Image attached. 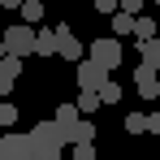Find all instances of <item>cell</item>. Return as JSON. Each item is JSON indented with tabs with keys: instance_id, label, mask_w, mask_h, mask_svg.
<instances>
[{
	"instance_id": "1",
	"label": "cell",
	"mask_w": 160,
	"mask_h": 160,
	"mask_svg": "<svg viewBox=\"0 0 160 160\" xmlns=\"http://www.w3.org/2000/svg\"><path fill=\"white\" fill-rule=\"evenodd\" d=\"M30 134V160H65V138L56 121H39Z\"/></svg>"
},
{
	"instance_id": "2",
	"label": "cell",
	"mask_w": 160,
	"mask_h": 160,
	"mask_svg": "<svg viewBox=\"0 0 160 160\" xmlns=\"http://www.w3.org/2000/svg\"><path fill=\"white\" fill-rule=\"evenodd\" d=\"M4 48H9V56H30L35 52V39H39V30L35 26H4Z\"/></svg>"
},
{
	"instance_id": "3",
	"label": "cell",
	"mask_w": 160,
	"mask_h": 160,
	"mask_svg": "<svg viewBox=\"0 0 160 160\" xmlns=\"http://www.w3.org/2000/svg\"><path fill=\"white\" fill-rule=\"evenodd\" d=\"M108 74H112V69H104V65H100V61H91V56L78 61V87H82V91H104Z\"/></svg>"
},
{
	"instance_id": "4",
	"label": "cell",
	"mask_w": 160,
	"mask_h": 160,
	"mask_svg": "<svg viewBox=\"0 0 160 160\" xmlns=\"http://www.w3.org/2000/svg\"><path fill=\"white\" fill-rule=\"evenodd\" d=\"M134 87H138V95H143V100H156V95H160V69L143 61V65L134 69Z\"/></svg>"
},
{
	"instance_id": "5",
	"label": "cell",
	"mask_w": 160,
	"mask_h": 160,
	"mask_svg": "<svg viewBox=\"0 0 160 160\" xmlns=\"http://www.w3.org/2000/svg\"><path fill=\"white\" fill-rule=\"evenodd\" d=\"M91 61H100L104 69H117L121 65V43L117 39H95L91 43Z\"/></svg>"
},
{
	"instance_id": "6",
	"label": "cell",
	"mask_w": 160,
	"mask_h": 160,
	"mask_svg": "<svg viewBox=\"0 0 160 160\" xmlns=\"http://www.w3.org/2000/svg\"><path fill=\"white\" fill-rule=\"evenodd\" d=\"M0 147H4V160H30V134H4L0 138Z\"/></svg>"
},
{
	"instance_id": "7",
	"label": "cell",
	"mask_w": 160,
	"mask_h": 160,
	"mask_svg": "<svg viewBox=\"0 0 160 160\" xmlns=\"http://www.w3.org/2000/svg\"><path fill=\"white\" fill-rule=\"evenodd\" d=\"M56 126H61V138H65V143H74V126H78L82 117H78V104H61L56 108V117H52Z\"/></svg>"
},
{
	"instance_id": "8",
	"label": "cell",
	"mask_w": 160,
	"mask_h": 160,
	"mask_svg": "<svg viewBox=\"0 0 160 160\" xmlns=\"http://www.w3.org/2000/svg\"><path fill=\"white\" fill-rule=\"evenodd\" d=\"M56 30H61V52H56V56H65V61H82V43L74 39V30H69V26H56Z\"/></svg>"
},
{
	"instance_id": "9",
	"label": "cell",
	"mask_w": 160,
	"mask_h": 160,
	"mask_svg": "<svg viewBox=\"0 0 160 160\" xmlns=\"http://www.w3.org/2000/svg\"><path fill=\"white\" fill-rule=\"evenodd\" d=\"M35 52H39V56H56V52H61V30H39Z\"/></svg>"
},
{
	"instance_id": "10",
	"label": "cell",
	"mask_w": 160,
	"mask_h": 160,
	"mask_svg": "<svg viewBox=\"0 0 160 160\" xmlns=\"http://www.w3.org/2000/svg\"><path fill=\"white\" fill-rule=\"evenodd\" d=\"M134 26H138V18H134V13H126V9H117V13H112V30H117V35H134Z\"/></svg>"
},
{
	"instance_id": "11",
	"label": "cell",
	"mask_w": 160,
	"mask_h": 160,
	"mask_svg": "<svg viewBox=\"0 0 160 160\" xmlns=\"http://www.w3.org/2000/svg\"><path fill=\"white\" fill-rule=\"evenodd\" d=\"M138 56H143L147 65H156V69H160V39H147V43H138Z\"/></svg>"
},
{
	"instance_id": "12",
	"label": "cell",
	"mask_w": 160,
	"mask_h": 160,
	"mask_svg": "<svg viewBox=\"0 0 160 160\" xmlns=\"http://www.w3.org/2000/svg\"><path fill=\"white\" fill-rule=\"evenodd\" d=\"M100 104H104V100H100V91H82V95H78V112H87V117H91Z\"/></svg>"
},
{
	"instance_id": "13",
	"label": "cell",
	"mask_w": 160,
	"mask_h": 160,
	"mask_svg": "<svg viewBox=\"0 0 160 160\" xmlns=\"http://www.w3.org/2000/svg\"><path fill=\"white\" fill-rule=\"evenodd\" d=\"M134 35H138V43L156 39V18H138V26H134Z\"/></svg>"
},
{
	"instance_id": "14",
	"label": "cell",
	"mask_w": 160,
	"mask_h": 160,
	"mask_svg": "<svg viewBox=\"0 0 160 160\" xmlns=\"http://www.w3.org/2000/svg\"><path fill=\"white\" fill-rule=\"evenodd\" d=\"M39 18H43V4H39V0H26V4H22V22H39Z\"/></svg>"
},
{
	"instance_id": "15",
	"label": "cell",
	"mask_w": 160,
	"mask_h": 160,
	"mask_svg": "<svg viewBox=\"0 0 160 160\" xmlns=\"http://www.w3.org/2000/svg\"><path fill=\"white\" fill-rule=\"evenodd\" d=\"M126 130L130 134H147V117H143V112H130V117H126Z\"/></svg>"
},
{
	"instance_id": "16",
	"label": "cell",
	"mask_w": 160,
	"mask_h": 160,
	"mask_svg": "<svg viewBox=\"0 0 160 160\" xmlns=\"http://www.w3.org/2000/svg\"><path fill=\"white\" fill-rule=\"evenodd\" d=\"M91 138H95V126L91 121H78L74 126V143H91Z\"/></svg>"
},
{
	"instance_id": "17",
	"label": "cell",
	"mask_w": 160,
	"mask_h": 160,
	"mask_svg": "<svg viewBox=\"0 0 160 160\" xmlns=\"http://www.w3.org/2000/svg\"><path fill=\"white\" fill-rule=\"evenodd\" d=\"M100 100H104V104H117V100H121V87L108 78V82H104V91H100Z\"/></svg>"
},
{
	"instance_id": "18",
	"label": "cell",
	"mask_w": 160,
	"mask_h": 160,
	"mask_svg": "<svg viewBox=\"0 0 160 160\" xmlns=\"http://www.w3.org/2000/svg\"><path fill=\"white\" fill-rule=\"evenodd\" d=\"M74 160H95V143H74Z\"/></svg>"
},
{
	"instance_id": "19",
	"label": "cell",
	"mask_w": 160,
	"mask_h": 160,
	"mask_svg": "<svg viewBox=\"0 0 160 160\" xmlns=\"http://www.w3.org/2000/svg\"><path fill=\"white\" fill-rule=\"evenodd\" d=\"M13 121H18V108L4 100V104H0V126H13Z\"/></svg>"
},
{
	"instance_id": "20",
	"label": "cell",
	"mask_w": 160,
	"mask_h": 160,
	"mask_svg": "<svg viewBox=\"0 0 160 160\" xmlns=\"http://www.w3.org/2000/svg\"><path fill=\"white\" fill-rule=\"evenodd\" d=\"M0 65H4V69H9V74H13V78H18V74H22V56H4V61H0Z\"/></svg>"
},
{
	"instance_id": "21",
	"label": "cell",
	"mask_w": 160,
	"mask_h": 160,
	"mask_svg": "<svg viewBox=\"0 0 160 160\" xmlns=\"http://www.w3.org/2000/svg\"><path fill=\"white\" fill-rule=\"evenodd\" d=\"M95 9H100V13H108V18H112V13H117V9H121V0H95Z\"/></svg>"
},
{
	"instance_id": "22",
	"label": "cell",
	"mask_w": 160,
	"mask_h": 160,
	"mask_svg": "<svg viewBox=\"0 0 160 160\" xmlns=\"http://www.w3.org/2000/svg\"><path fill=\"white\" fill-rule=\"evenodd\" d=\"M9 91H13V74L0 65V95H9Z\"/></svg>"
},
{
	"instance_id": "23",
	"label": "cell",
	"mask_w": 160,
	"mask_h": 160,
	"mask_svg": "<svg viewBox=\"0 0 160 160\" xmlns=\"http://www.w3.org/2000/svg\"><path fill=\"white\" fill-rule=\"evenodd\" d=\"M121 9H126V13H134V18H138V9H143V0H121Z\"/></svg>"
},
{
	"instance_id": "24",
	"label": "cell",
	"mask_w": 160,
	"mask_h": 160,
	"mask_svg": "<svg viewBox=\"0 0 160 160\" xmlns=\"http://www.w3.org/2000/svg\"><path fill=\"white\" fill-rule=\"evenodd\" d=\"M147 134H160V112H152V117H147Z\"/></svg>"
},
{
	"instance_id": "25",
	"label": "cell",
	"mask_w": 160,
	"mask_h": 160,
	"mask_svg": "<svg viewBox=\"0 0 160 160\" xmlns=\"http://www.w3.org/2000/svg\"><path fill=\"white\" fill-rule=\"evenodd\" d=\"M0 4H4V9H22L26 0H0Z\"/></svg>"
},
{
	"instance_id": "26",
	"label": "cell",
	"mask_w": 160,
	"mask_h": 160,
	"mask_svg": "<svg viewBox=\"0 0 160 160\" xmlns=\"http://www.w3.org/2000/svg\"><path fill=\"white\" fill-rule=\"evenodd\" d=\"M4 56H9V48H4V39H0V61H4Z\"/></svg>"
},
{
	"instance_id": "27",
	"label": "cell",
	"mask_w": 160,
	"mask_h": 160,
	"mask_svg": "<svg viewBox=\"0 0 160 160\" xmlns=\"http://www.w3.org/2000/svg\"><path fill=\"white\" fill-rule=\"evenodd\" d=\"M156 4H160V0H156Z\"/></svg>"
},
{
	"instance_id": "28",
	"label": "cell",
	"mask_w": 160,
	"mask_h": 160,
	"mask_svg": "<svg viewBox=\"0 0 160 160\" xmlns=\"http://www.w3.org/2000/svg\"><path fill=\"white\" fill-rule=\"evenodd\" d=\"M69 160H74V156H69Z\"/></svg>"
}]
</instances>
